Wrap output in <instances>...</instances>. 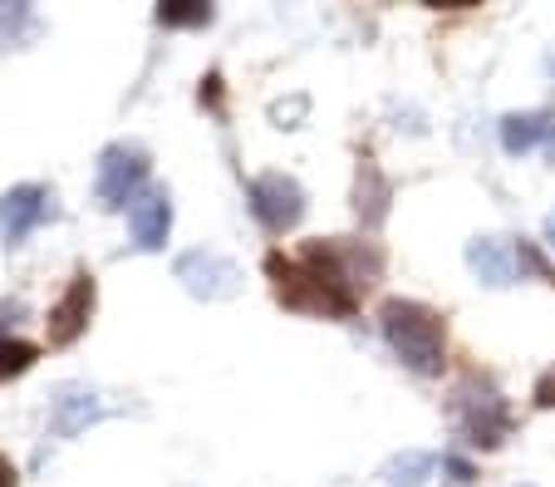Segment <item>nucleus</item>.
Here are the masks:
<instances>
[{
    "instance_id": "obj_1",
    "label": "nucleus",
    "mask_w": 555,
    "mask_h": 487,
    "mask_svg": "<svg viewBox=\"0 0 555 487\" xmlns=\"http://www.w3.org/2000/svg\"><path fill=\"white\" fill-rule=\"evenodd\" d=\"M266 271L281 306L310 316H354L359 296L378 275V252L364 242H310L295 256L271 252Z\"/></svg>"
},
{
    "instance_id": "obj_2",
    "label": "nucleus",
    "mask_w": 555,
    "mask_h": 487,
    "mask_svg": "<svg viewBox=\"0 0 555 487\" xmlns=\"http://www.w3.org/2000/svg\"><path fill=\"white\" fill-rule=\"evenodd\" d=\"M378 325H384L388 350L399 355L413 374L433 380L448 364V330H442V316L418 300H384L378 310Z\"/></svg>"
},
{
    "instance_id": "obj_3",
    "label": "nucleus",
    "mask_w": 555,
    "mask_h": 487,
    "mask_svg": "<svg viewBox=\"0 0 555 487\" xmlns=\"http://www.w3.org/2000/svg\"><path fill=\"white\" fill-rule=\"evenodd\" d=\"M452 428L467 438L472 448H502L512 434V409H506L502 389L482 374H472L452 389Z\"/></svg>"
},
{
    "instance_id": "obj_4",
    "label": "nucleus",
    "mask_w": 555,
    "mask_h": 487,
    "mask_svg": "<svg viewBox=\"0 0 555 487\" xmlns=\"http://www.w3.org/2000/svg\"><path fill=\"white\" fill-rule=\"evenodd\" d=\"M143 178H147L143 143H108V149L99 153V168H94L99 207H128V202L143 192Z\"/></svg>"
},
{
    "instance_id": "obj_5",
    "label": "nucleus",
    "mask_w": 555,
    "mask_h": 487,
    "mask_svg": "<svg viewBox=\"0 0 555 487\" xmlns=\"http://www.w3.org/2000/svg\"><path fill=\"white\" fill-rule=\"evenodd\" d=\"M246 202H251L256 222H261L266 232H291L305 217V188L291 172H261V178H251Z\"/></svg>"
},
{
    "instance_id": "obj_6",
    "label": "nucleus",
    "mask_w": 555,
    "mask_h": 487,
    "mask_svg": "<svg viewBox=\"0 0 555 487\" xmlns=\"http://www.w3.org/2000/svg\"><path fill=\"white\" fill-rule=\"evenodd\" d=\"M172 271H178V281L188 286V296H197V300H227L242 291V266L231 261V256L211 252V246L182 252Z\"/></svg>"
},
{
    "instance_id": "obj_7",
    "label": "nucleus",
    "mask_w": 555,
    "mask_h": 487,
    "mask_svg": "<svg viewBox=\"0 0 555 487\" xmlns=\"http://www.w3.org/2000/svg\"><path fill=\"white\" fill-rule=\"evenodd\" d=\"M108 413H118V403H108L104 394L79 384V380H64V384H54V394H50V434L79 438L89 424H99Z\"/></svg>"
},
{
    "instance_id": "obj_8",
    "label": "nucleus",
    "mask_w": 555,
    "mask_h": 487,
    "mask_svg": "<svg viewBox=\"0 0 555 487\" xmlns=\"http://www.w3.org/2000/svg\"><path fill=\"white\" fill-rule=\"evenodd\" d=\"M54 217V192L40 188V182H21L0 197V242L5 246H21L35 227Z\"/></svg>"
},
{
    "instance_id": "obj_9",
    "label": "nucleus",
    "mask_w": 555,
    "mask_h": 487,
    "mask_svg": "<svg viewBox=\"0 0 555 487\" xmlns=\"http://www.w3.org/2000/svg\"><path fill=\"white\" fill-rule=\"evenodd\" d=\"M172 232V192L147 182L133 202H128V236L138 252H163Z\"/></svg>"
},
{
    "instance_id": "obj_10",
    "label": "nucleus",
    "mask_w": 555,
    "mask_h": 487,
    "mask_svg": "<svg viewBox=\"0 0 555 487\" xmlns=\"http://www.w3.org/2000/svg\"><path fill=\"white\" fill-rule=\"evenodd\" d=\"M89 316H94V275L79 271L69 281V291L54 300L50 320H44V325H50V345H74V339L85 335Z\"/></svg>"
},
{
    "instance_id": "obj_11",
    "label": "nucleus",
    "mask_w": 555,
    "mask_h": 487,
    "mask_svg": "<svg viewBox=\"0 0 555 487\" xmlns=\"http://www.w3.org/2000/svg\"><path fill=\"white\" fill-rule=\"evenodd\" d=\"M502 149L512 153V158H526V153H545V158H555V114L535 108V114L502 118Z\"/></svg>"
},
{
    "instance_id": "obj_12",
    "label": "nucleus",
    "mask_w": 555,
    "mask_h": 487,
    "mask_svg": "<svg viewBox=\"0 0 555 487\" xmlns=\"http://www.w3.org/2000/svg\"><path fill=\"white\" fill-rule=\"evenodd\" d=\"M467 261H472V271L482 275L487 286H512L516 266H521V252H512L502 236H477V242L467 246Z\"/></svg>"
},
{
    "instance_id": "obj_13",
    "label": "nucleus",
    "mask_w": 555,
    "mask_h": 487,
    "mask_svg": "<svg viewBox=\"0 0 555 487\" xmlns=\"http://www.w3.org/2000/svg\"><path fill=\"white\" fill-rule=\"evenodd\" d=\"M438 467V458L433 453H423V448H409V453H399V458H388L384 463V487H418L423 477Z\"/></svg>"
},
{
    "instance_id": "obj_14",
    "label": "nucleus",
    "mask_w": 555,
    "mask_h": 487,
    "mask_svg": "<svg viewBox=\"0 0 555 487\" xmlns=\"http://www.w3.org/2000/svg\"><path fill=\"white\" fill-rule=\"evenodd\" d=\"M30 364H35V345L0 335V380H11V374H25Z\"/></svg>"
},
{
    "instance_id": "obj_15",
    "label": "nucleus",
    "mask_w": 555,
    "mask_h": 487,
    "mask_svg": "<svg viewBox=\"0 0 555 487\" xmlns=\"http://www.w3.org/2000/svg\"><path fill=\"white\" fill-rule=\"evenodd\" d=\"M157 21L163 25H207L211 5H197V0H172V5H157Z\"/></svg>"
},
{
    "instance_id": "obj_16",
    "label": "nucleus",
    "mask_w": 555,
    "mask_h": 487,
    "mask_svg": "<svg viewBox=\"0 0 555 487\" xmlns=\"http://www.w3.org/2000/svg\"><path fill=\"white\" fill-rule=\"evenodd\" d=\"M442 473H448V487H472L477 467H472L467 458H442Z\"/></svg>"
},
{
    "instance_id": "obj_17",
    "label": "nucleus",
    "mask_w": 555,
    "mask_h": 487,
    "mask_svg": "<svg viewBox=\"0 0 555 487\" xmlns=\"http://www.w3.org/2000/svg\"><path fill=\"white\" fill-rule=\"evenodd\" d=\"M535 403H541V409H555V370L541 374V384H535Z\"/></svg>"
},
{
    "instance_id": "obj_18",
    "label": "nucleus",
    "mask_w": 555,
    "mask_h": 487,
    "mask_svg": "<svg viewBox=\"0 0 555 487\" xmlns=\"http://www.w3.org/2000/svg\"><path fill=\"white\" fill-rule=\"evenodd\" d=\"M0 487H15V467L0 458Z\"/></svg>"
},
{
    "instance_id": "obj_19",
    "label": "nucleus",
    "mask_w": 555,
    "mask_h": 487,
    "mask_svg": "<svg viewBox=\"0 0 555 487\" xmlns=\"http://www.w3.org/2000/svg\"><path fill=\"white\" fill-rule=\"evenodd\" d=\"M545 242L555 246V213H551V222H545Z\"/></svg>"
},
{
    "instance_id": "obj_20",
    "label": "nucleus",
    "mask_w": 555,
    "mask_h": 487,
    "mask_svg": "<svg viewBox=\"0 0 555 487\" xmlns=\"http://www.w3.org/2000/svg\"><path fill=\"white\" fill-rule=\"evenodd\" d=\"M545 69H551V79H555V50H551V54H545Z\"/></svg>"
}]
</instances>
